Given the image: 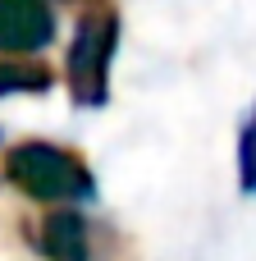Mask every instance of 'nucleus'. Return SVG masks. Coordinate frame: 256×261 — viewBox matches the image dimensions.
<instances>
[{"instance_id": "f257e3e1", "label": "nucleus", "mask_w": 256, "mask_h": 261, "mask_svg": "<svg viewBox=\"0 0 256 261\" xmlns=\"http://www.w3.org/2000/svg\"><path fill=\"white\" fill-rule=\"evenodd\" d=\"M5 174L32 202H87L96 193L92 170L55 142H18L5 161Z\"/></svg>"}, {"instance_id": "f03ea898", "label": "nucleus", "mask_w": 256, "mask_h": 261, "mask_svg": "<svg viewBox=\"0 0 256 261\" xmlns=\"http://www.w3.org/2000/svg\"><path fill=\"white\" fill-rule=\"evenodd\" d=\"M115 46H119V14L110 5H92L78 18L73 41H69V60H64L69 96L78 106L96 110V106L110 101V60H115Z\"/></svg>"}, {"instance_id": "7ed1b4c3", "label": "nucleus", "mask_w": 256, "mask_h": 261, "mask_svg": "<svg viewBox=\"0 0 256 261\" xmlns=\"http://www.w3.org/2000/svg\"><path fill=\"white\" fill-rule=\"evenodd\" d=\"M55 41L50 0H0V55H37Z\"/></svg>"}, {"instance_id": "20e7f679", "label": "nucleus", "mask_w": 256, "mask_h": 261, "mask_svg": "<svg viewBox=\"0 0 256 261\" xmlns=\"http://www.w3.org/2000/svg\"><path fill=\"white\" fill-rule=\"evenodd\" d=\"M37 248L50 261H87V220L78 211H50L41 220Z\"/></svg>"}, {"instance_id": "39448f33", "label": "nucleus", "mask_w": 256, "mask_h": 261, "mask_svg": "<svg viewBox=\"0 0 256 261\" xmlns=\"http://www.w3.org/2000/svg\"><path fill=\"white\" fill-rule=\"evenodd\" d=\"M50 87V73L41 64H23V60H0V96H14V92H46Z\"/></svg>"}, {"instance_id": "423d86ee", "label": "nucleus", "mask_w": 256, "mask_h": 261, "mask_svg": "<svg viewBox=\"0 0 256 261\" xmlns=\"http://www.w3.org/2000/svg\"><path fill=\"white\" fill-rule=\"evenodd\" d=\"M238 188L256 193V110L247 115L243 133H238Z\"/></svg>"}]
</instances>
